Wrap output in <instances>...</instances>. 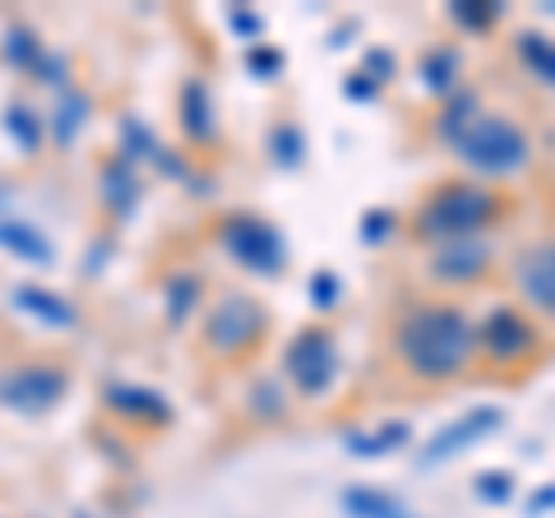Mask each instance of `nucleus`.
<instances>
[{"label": "nucleus", "mask_w": 555, "mask_h": 518, "mask_svg": "<svg viewBox=\"0 0 555 518\" xmlns=\"http://www.w3.org/2000/svg\"><path fill=\"white\" fill-rule=\"evenodd\" d=\"M14 301H20V310H28V315H38L42 324H56V329H69L79 315H75V306H69L61 292H47L38 283H20L14 287Z\"/></svg>", "instance_id": "12"}, {"label": "nucleus", "mask_w": 555, "mask_h": 518, "mask_svg": "<svg viewBox=\"0 0 555 518\" xmlns=\"http://www.w3.org/2000/svg\"><path fill=\"white\" fill-rule=\"evenodd\" d=\"M246 65H250V75H259V79H269V75H278V70H283V51L255 47V51H246Z\"/></svg>", "instance_id": "31"}, {"label": "nucleus", "mask_w": 555, "mask_h": 518, "mask_svg": "<svg viewBox=\"0 0 555 518\" xmlns=\"http://www.w3.org/2000/svg\"><path fill=\"white\" fill-rule=\"evenodd\" d=\"M500 426H505V412H500V407H473V412H463L459 422H449L440 436L426 444L422 463H430V468H436V463H449V458L459 454V449L486 440V436H491V430H500Z\"/></svg>", "instance_id": "8"}, {"label": "nucleus", "mask_w": 555, "mask_h": 518, "mask_svg": "<svg viewBox=\"0 0 555 518\" xmlns=\"http://www.w3.org/2000/svg\"><path fill=\"white\" fill-rule=\"evenodd\" d=\"M228 20H232L236 33H246V38H255V33H259V14H250V10H232Z\"/></svg>", "instance_id": "36"}, {"label": "nucleus", "mask_w": 555, "mask_h": 518, "mask_svg": "<svg viewBox=\"0 0 555 518\" xmlns=\"http://www.w3.org/2000/svg\"><path fill=\"white\" fill-rule=\"evenodd\" d=\"M555 509V487H546V491H537L532 500H528V514H551Z\"/></svg>", "instance_id": "37"}, {"label": "nucleus", "mask_w": 555, "mask_h": 518, "mask_svg": "<svg viewBox=\"0 0 555 518\" xmlns=\"http://www.w3.org/2000/svg\"><path fill=\"white\" fill-rule=\"evenodd\" d=\"M79 518H89V514H79Z\"/></svg>", "instance_id": "38"}, {"label": "nucleus", "mask_w": 555, "mask_h": 518, "mask_svg": "<svg viewBox=\"0 0 555 518\" xmlns=\"http://www.w3.org/2000/svg\"><path fill=\"white\" fill-rule=\"evenodd\" d=\"M459 70H463V56L454 47H430L422 56V83L430 93H449V89H454Z\"/></svg>", "instance_id": "16"}, {"label": "nucleus", "mask_w": 555, "mask_h": 518, "mask_svg": "<svg viewBox=\"0 0 555 518\" xmlns=\"http://www.w3.org/2000/svg\"><path fill=\"white\" fill-rule=\"evenodd\" d=\"M398 518H403V514H398Z\"/></svg>", "instance_id": "39"}, {"label": "nucleus", "mask_w": 555, "mask_h": 518, "mask_svg": "<svg viewBox=\"0 0 555 518\" xmlns=\"http://www.w3.org/2000/svg\"><path fill=\"white\" fill-rule=\"evenodd\" d=\"M310 297H315V306H338V279L334 273H315V279H310Z\"/></svg>", "instance_id": "33"}, {"label": "nucleus", "mask_w": 555, "mask_h": 518, "mask_svg": "<svg viewBox=\"0 0 555 518\" xmlns=\"http://www.w3.org/2000/svg\"><path fill=\"white\" fill-rule=\"evenodd\" d=\"M33 70H38V75H42V83H51V89H65V61H61V56H56V61L42 56L38 65H33Z\"/></svg>", "instance_id": "35"}, {"label": "nucleus", "mask_w": 555, "mask_h": 518, "mask_svg": "<svg viewBox=\"0 0 555 518\" xmlns=\"http://www.w3.org/2000/svg\"><path fill=\"white\" fill-rule=\"evenodd\" d=\"M343 509L352 518H398V500L375 491V487H347L343 491Z\"/></svg>", "instance_id": "18"}, {"label": "nucleus", "mask_w": 555, "mask_h": 518, "mask_svg": "<svg viewBox=\"0 0 555 518\" xmlns=\"http://www.w3.org/2000/svg\"><path fill=\"white\" fill-rule=\"evenodd\" d=\"M112 407H120L126 417L171 422V403H167V399H158L153 389H139V385H116V389H112Z\"/></svg>", "instance_id": "15"}, {"label": "nucleus", "mask_w": 555, "mask_h": 518, "mask_svg": "<svg viewBox=\"0 0 555 518\" xmlns=\"http://www.w3.org/2000/svg\"><path fill=\"white\" fill-rule=\"evenodd\" d=\"M393 444H408V426L403 422H393V426H379L375 436H347V454H357V458H379V454H389Z\"/></svg>", "instance_id": "19"}, {"label": "nucleus", "mask_w": 555, "mask_h": 518, "mask_svg": "<svg viewBox=\"0 0 555 518\" xmlns=\"http://www.w3.org/2000/svg\"><path fill=\"white\" fill-rule=\"evenodd\" d=\"M495 213H500V199L486 185H477V181H449V185H440L436 195L422 204V213H416V232H422L426 241H444V246H449V241L477 236Z\"/></svg>", "instance_id": "2"}, {"label": "nucleus", "mask_w": 555, "mask_h": 518, "mask_svg": "<svg viewBox=\"0 0 555 518\" xmlns=\"http://www.w3.org/2000/svg\"><path fill=\"white\" fill-rule=\"evenodd\" d=\"M208 348L232 357L241 348H250V342L264 334V306H259L255 297H222L214 310H208Z\"/></svg>", "instance_id": "6"}, {"label": "nucleus", "mask_w": 555, "mask_h": 518, "mask_svg": "<svg viewBox=\"0 0 555 518\" xmlns=\"http://www.w3.org/2000/svg\"><path fill=\"white\" fill-rule=\"evenodd\" d=\"M486 269H491V246L477 236L449 241V246H440L436 259H430V273H436L440 283H477Z\"/></svg>", "instance_id": "11"}, {"label": "nucleus", "mask_w": 555, "mask_h": 518, "mask_svg": "<svg viewBox=\"0 0 555 518\" xmlns=\"http://www.w3.org/2000/svg\"><path fill=\"white\" fill-rule=\"evenodd\" d=\"M518 56H524V65L537 79L555 89V38H546V33H518Z\"/></svg>", "instance_id": "17"}, {"label": "nucleus", "mask_w": 555, "mask_h": 518, "mask_svg": "<svg viewBox=\"0 0 555 518\" xmlns=\"http://www.w3.org/2000/svg\"><path fill=\"white\" fill-rule=\"evenodd\" d=\"M393 70H398V61L389 56V51H366V70H361V75H371L375 83H385V79H393Z\"/></svg>", "instance_id": "32"}, {"label": "nucleus", "mask_w": 555, "mask_h": 518, "mask_svg": "<svg viewBox=\"0 0 555 518\" xmlns=\"http://www.w3.org/2000/svg\"><path fill=\"white\" fill-rule=\"evenodd\" d=\"M222 246H228L236 264H246L250 273H269V279L283 273V264H287V246H283V236H278V228L264 218H250V213H236L222 222Z\"/></svg>", "instance_id": "4"}, {"label": "nucleus", "mask_w": 555, "mask_h": 518, "mask_svg": "<svg viewBox=\"0 0 555 518\" xmlns=\"http://www.w3.org/2000/svg\"><path fill=\"white\" fill-rule=\"evenodd\" d=\"M398 357L403 366L422 379H449L459 375L477 352L473 320L454 306H416L412 315L398 324Z\"/></svg>", "instance_id": "1"}, {"label": "nucleus", "mask_w": 555, "mask_h": 518, "mask_svg": "<svg viewBox=\"0 0 555 518\" xmlns=\"http://www.w3.org/2000/svg\"><path fill=\"white\" fill-rule=\"evenodd\" d=\"M283 366L287 375L297 379L301 393H324L328 385L338 379V348H334V334L328 329H306L287 342L283 352Z\"/></svg>", "instance_id": "5"}, {"label": "nucleus", "mask_w": 555, "mask_h": 518, "mask_svg": "<svg viewBox=\"0 0 555 518\" xmlns=\"http://www.w3.org/2000/svg\"><path fill=\"white\" fill-rule=\"evenodd\" d=\"M514 279H518V292L528 297V306H537L542 315L555 320V241H542V246L518 255Z\"/></svg>", "instance_id": "9"}, {"label": "nucleus", "mask_w": 555, "mask_h": 518, "mask_svg": "<svg viewBox=\"0 0 555 518\" xmlns=\"http://www.w3.org/2000/svg\"><path fill=\"white\" fill-rule=\"evenodd\" d=\"M83 116H89V98L65 89L61 107H56V120H51V134H56V144H75V134L83 130Z\"/></svg>", "instance_id": "20"}, {"label": "nucleus", "mask_w": 555, "mask_h": 518, "mask_svg": "<svg viewBox=\"0 0 555 518\" xmlns=\"http://www.w3.org/2000/svg\"><path fill=\"white\" fill-rule=\"evenodd\" d=\"M454 148L467 167L486 171V177H514V171H524L532 158L528 134L518 130L509 116H477L454 140Z\"/></svg>", "instance_id": "3"}, {"label": "nucleus", "mask_w": 555, "mask_h": 518, "mask_svg": "<svg viewBox=\"0 0 555 518\" xmlns=\"http://www.w3.org/2000/svg\"><path fill=\"white\" fill-rule=\"evenodd\" d=\"M389 232H393V213L389 209H371L366 218H361V241H366V246H379Z\"/></svg>", "instance_id": "30"}, {"label": "nucleus", "mask_w": 555, "mask_h": 518, "mask_svg": "<svg viewBox=\"0 0 555 518\" xmlns=\"http://www.w3.org/2000/svg\"><path fill=\"white\" fill-rule=\"evenodd\" d=\"M343 98H352V102H371V98H375V79H371V75H347Z\"/></svg>", "instance_id": "34"}, {"label": "nucleus", "mask_w": 555, "mask_h": 518, "mask_svg": "<svg viewBox=\"0 0 555 518\" xmlns=\"http://www.w3.org/2000/svg\"><path fill=\"white\" fill-rule=\"evenodd\" d=\"M5 126H10L14 140H24L28 153L42 144V126H38V116H33L28 107H10V120H5Z\"/></svg>", "instance_id": "26"}, {"label": "nucleus", "mask_w": 555, "mask_h": 518, "mask_svg": "<svg viewBox=\"0 0 555 518\" xmlns=\"http://www.w3.org/2000/svg\"><path fill=\"white\" fill-rule=\"evenodd\" d=\"M5 42H10V47H5V51H10V61H14V65H24V70H33V65L42 61V47L33 42V33H28V28H10V38H5Z\"/></svg>", "instance_id": "27"}, {"label": "nucleus", "mask_w": 555, "mask_h": 518, "mask_svg": "<svg viewBox=\"0 0 555 518\" xmlns=\"http://www.w3.org/2000/svg\"><path fill=\"white\" fill-rule=\"evenodd\" d=\"M269 148H273V158L283 163V167H297L301 153H306V140H301L297 126H278V130L269 134Z\"/></svg>", "instance_id": "24"}, {"label": "nucleus", "mask_w": 555, "mask_h": 518, "mask_svg": "<svg viewBox=\"0 0 555 518\" xmlns=\"http://www.w3.org/2000/svg\"><path fill=\"white\" fill-rule=\"evenodd\" d=\"M65 389H69V379L61 366H24V371L0 379V403L38 417V412H47L51 403L65 399Z\"/></svg>", "instance_id": "7"}, {"label": "nucleus", "mask_w": 555, "mask_h": 518, "mask_svg": "<svg viewBox=\"0 0 555 518\" xmlns=\"http://www.w3.org/2000/svg\"><path fill=\"white\" fill-rule=\"evenodd\" d=\"M509 495H514V477L509 472H481L477 477V500H486V505H505Z\"/></svg>", "instance_id": "29"}, {"label": "nucleus", "mask_w": 555, "mask_h": 518, "mask_svg": "<svg viewBox=\"0 0 555 518\" xmlns=\"http://www.w3.org/2000/svg\"><path fill=\"white\" fill-rule=\"evenodd\" d=\"M495 20H500V5H486V0H459V5H454V24L473 28V33L491 28Z\"/></svg>", "instance_id": "25"}, {"label": "nucleus", "mask_w": 555, "mask_h": 518, "mask_svg": "<svg viewBox=\"0 0 555 518\" xmlns=\"http://www.w3.org/2000/svg\"><path fill=\"white\" fill-rule=\"evenodd\" d=\"M199 297H204L199 279H190V273H177V279L167 283V320H171V324H181L190 310H195Z\"/></svg>", "instance_id": "21"}, {"label": "nucleus", "mask_w": 555, "mask_h": 518, "mask_svg": "<svg viewBox=\"0 0 555 518\" xmlns=\"http://www.w3.org/2000/svg\"><path fill=\"white\" fill-rule=\"evenodd\" d=\"M473 120H477V98H473V93H463V98L449 102V112L440 116V134H444L449 144H454L459 134H463L467 126H473Z\"/></svg>", "instance_id": "23"}, {"label": "nucleus", "mask_w": 555, "mask_h": 518, "mask_svg": "<svg viewBox=\"0 0 555 518\" xmlns=\"http://www.w3.org/2000/svg\"><path fill=\"white\" fill-rule=\"evenodd\" d=\"M477 348H486L495 361H518L537 348V329L518 315V310H495V315L477 329Z\"/></svg>", "instance_id": "10"}, {"label": "nucleus", "mask_w": 555, "mask_h": 518, "mask_svg": "<svg viewBox=\"0 0 555 518\" xmlns=\"http://www.w3.org/2000/svg\"><path fill=\"white\" fill-rule=\"evenodd\" d=\"M102 185H107V204L116 213H130L134 209V199H139V185H134V177L126 167H107V177H102Z\"/></svg>", "instance_id": "22"}, {"label": "nucleus", "mask_w": 555, "mask_h": 518, "mask_svg": "<svg viewBox=\"0 0 555 518\" xmlns=\"http://www.w3.org/2000/svg\"><path fill=\"white\" fill-rule=\"evenodd\" d=\"M0 246L10 255L28 259V264H47L51 259V241L33 228V222H0Z\"/></svg>", "instance_id": "14"}, {"label": "nucleus", "mask_w": 555, "mask_h": 518, "mask_svg": "<svg viewBox=\"0 0 555 518\" xmlns=\"http://www.w3.org/2000/svg\"><path fill=\"white\" fill-rule=\"evenodd\" d=\"M181 120H185V134L195 144H208L218 134V120H214V98H208V89L199 79H190L181 89Z\"/></svg>", "instance_id": "13"}, {"label": "nucleus", "mask_w": 555, "mask_h": 518, "mask_svg": "<svg viewBox=\"0 0 555 518\" xmlns=\"http://www.w3.org/2000/svg\"><path fill=\"white\" fill-rule=\"evenodd\" d=\"M250 407H255V417H264V422H273V417H283V389L273 385V379H264V385H255V393H250Z\"/></svg>", "instance_id": "28"}]
</instances>
